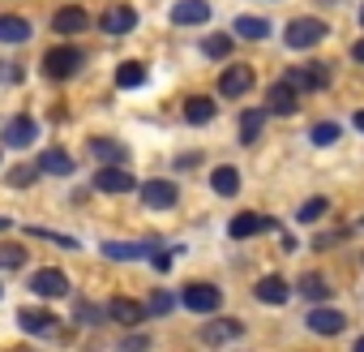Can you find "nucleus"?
I'll use <instances>...</instances> for the list:
<instances>
[{"mask_svg": "<svg viewBox=\"0 0 364 352\" xmlns=\"http://www.w3.org/2000/svg\"><path fill=\"white\" fill-rule=\"evenodd\" d=\"M326 35H330V31H326V22H321V18H296V22H287L283 43H287V48H296V52H304V48L321 43Z\"/></svg>", "mask_w": 364, "mask_h": 352, "instance_id": "f257e3e1", "label": "nucleus"}, {"mask_svg": "<svg viewBox=\"0 0 364 352\" xmlns=\"http://www.w3.org/2000/svg\"><path fill=\"white\" fill-rule=\"evenodd\" d=\"M180 301H185V309H193V314H219V305H223V292L215 288V284H189L185 292H180Z\"/></svg>", "mask_w": 364, "mask_h": 352, "instance_id": "f03ea898", "label": "nucleus"}, {"mask_svg": "<svg viewBox=\"0 0 364 352\" xmlns=\"http://www.w3.org/2000/svg\"><path fill=\"white\" fill-rule=\"evenodd\" d=\"M77 69H82V52L69 48V43H60V48H52V52L43 56V73L56 78V82H60V78H73Z\"/></svg>", "mask_w": 364, "mask_h": 352, "instance_id": "7ed1b4c3", "label": "nucleus"}, {"mask_svg": "<svg viewBox=\"0 0 364 352\" xmlns=\"http://www.w3.org/2000/svg\"><path fill=\"white\" fill-rule=\"evenodd\" d=\"M249 90H253V69L249 65H228L219 73V95L223 99H245Z\"/></svg>", "mask_w": 364, "mask_h": 352, "instance_id": "20e7f679", "label": "nucleus"}, {"mask_svg": "<svg viewBox=\"0 0 364 352\" xmlns=\"http://www.w3.org/2000/svg\"><path fill=\"white\" fill-rule=\"evenodd\" d=\"M31 292H35V296H43V301H56V296H69V279H65V271L43 266V271H35V275H31Z\"/></svg>", "mask_w": 364, "mask_h": 352, "instance_id": "39448f33", "label": "nucleus"}, {"mask_svg": "<svg viewBox=\"0 0 364 352\" xmlns=\"http://www.w3.org/2000/svg\"><path fill=\"white\" fill-rule=\"evenodd\" d=\"M176 181H163V176H154V181H146L141 185V207H150V211H171L176 207Z\"/></svg>", "mask_w": 364, "mask_h": 352, "instance_id": "423d86ee", "label": "nucleus"}, {"mask_svg": "<svg viewBox=\"0 0 364 352\" xmlns=\"http://www.w3.org/2000/svg\"><path fill=\"white\" fill-rule=\"evenodd\" d=\"M304 326H309L313 335H338V331L347 326V314H338V309H330V305H313V309L304 314Z\"/></svg>", "mask_w": 364, "mask_h": 352, "instance_id": "0eeeda50", "label": "nucleus"}, {"mask_svg": "<svg viewBox=\"0 0 364 352\" xmlns=\"http://www.w3.org/2000/svg\"><path fill=\"white\" fill-rule=\"evenodd\" d=\"M283 82L296 86V90H326L330 86V69L326 65H300V69H287Z\"/></svg>", "mask_w": 364, "mask_h": 352, "instance_id": "6e6552de", "label": "nucleus"}, {"mask_svg": "<svg viewBox=\"0 0 364 352\" xmlns=\"http://www.w3.org/2000/svg\"><path fill=\"white\" fill-rule=\"evenodd\" d=\"M274 228H279V224L266 219V215H257V211H245V215H236V219L228 224L232 241H249V237H257V232H274Z\"/></svg>", "mask_w": 364, "mask_h": 352, "instance_id": "1a4fd4ad", "label": "nucleus"}, {"mask_svg": "<svg viewBox=\"0 0 364 352\" xmlns=\"http://www.w3.org/2000/svg\"><path fill=\"white\" fill-rule=\"evenodd\" d=\"M240 335H245V322H236V318H210V322L202 326V343H210V348L232 343V339H240Z\"/></svg>", "mask_w": 364, "mask_h": 352, "instance_id": "9d476101", "label": "nucleus"}, {"mask_svg": "<svg viewBox=\"0 0 364 352\" xmlns=\"http://www.w3.org/2000/svg\"><path fill=\"white\" fill-rule=\"evenodd\" d=\"M0 142H5V146H31V142H39V125L31 120V116H14L5 129H0Z\"/></svg>", "mask_w": 364, "mask_h": 352, "instance_id": "9b49d317", "label": "nucleus"}, {"mask_svg": "<svg viewBox=\"0 0 364 352\" xmlns=\"http://www.w3.org/2000/svg\"><path fill=\"white\" fill-rule=\"evenodd\" d=\"M95 190L99 194H129V190H137V181L124 167H99L95 172Z\"/></svg>", "mask_w": 364, "mask_h": 352, "instance_id": "f8f14e48", "label": "nucleus"}, {"mask_svg": "<svg viewBox=\"0 0 364 352\" xmlns=\"http://www.w3.org/2000/svg\"><path fill=\"white\" fill-rule=\"evenodd\" d=\"M107 318L120 322V326H137V322L146 318V305L133 301V296H112V301H107Z\"/></svg>", "mask_w": 364, "mask_h": 352, "instance_id": "ddd939ff", "label": "nucleus"}, {"mask_svg": "<svg viewBox=\"0 0 364 352\" xmlns=\"http://www.w3.org/2000/svg\"><path fill=\"white\" fill-rule=\"evenodd\" d=\"M171 22L176 26H202V22H210V0H180V5L171 9Z\"/></svg>", "mask_w": 364, "mask_h": 352, "instance_id": "4468645a", "label": "nucleus"}, {"mask_svg": "<svg viewBox=\"0 0 364 352\" xmlns=\"http://www.w3.org/2000/svg\"><path fill=\"white\" fill-rule=\"evenodd\" d=\"M99 26H103V35H129L137 26V14L129 5H107V14L99 18Z\"/></svg>", "mask_w": 364, "mask_h": 352, "instance_id": "2eb2a0df", "label": "nucleus"}, {"mask_svg": "<svg viewBox=\"0 0 364 352\" xmlns=\"http://www.w3.org/2000/svg\"><path fill=\"white\" fill-rule=\"evenodd\" d=\"M253 296H257L262 305H283V301L291 296V284H287L283 275H262L257 288H253Z\"/></svg>", "mask_w": 364, "mask_h": 352, "instance_id": "dca6fc26", "label": "nucleus"}, {"mask_svg": "<svg viewBox=\"0 0 364 352\" xmlns=\"http://www.w3.org/2000/svg\"><path fill=\"white\" fill-rule=\"evenodd\" d=\"M52 26H56V35H82V31L90 26V18H86L82 5H65V9H56Z\"/></svg>", "mask_w": 364, "mask_h": 352, "instance_id": "f3484780", "label": "nucleus"}, {"mask_svg": "<svg viewBox=\"0 0 364 352\" xmlns=\"http://www.w3.org/2000/svg\"><path fill=\"white\" fill-rule=\"evenodd\" d=\"M266 112H270V116H291V112H296V86L274 82V86L266 90Z\"/></svg>", "mask_w": 364, "mask_h": 352, "instance_id": "a211bd4d", "label": "nucleus"}, {"mask_svg": "<svg viewBox=\"0 0 364 352\" xmlns=\"http://www.w3.org/2000/svg\"><path fill=\"white\" fill-rule=\"evenodd\" d=\"M35 167H39V176H73V159H69L65 150H56V146L39 150Z\"/></svg>", "mask_w": 364, "mask_h": 352, "instance_id": "6ab92c4d", "label": "nucleus"}, {"mask_svg": "<svg viewBox=\"0 0 364 352\" xmlns=\"http://www.w3.org/2000/svg\"><path fill=\"white\" fill-rule=\"evenodd\" d=\"M146 254H150V245H141V241H107L103 245V258H112V262H137Z\"/></svg>", "mask_w": 364, "mask_h": 352, "instance_id": "aec40b11", "label": "nucleus"}, {"mask_svg": "<svg viewBox=\"0 0 364 352\" xmlns=\"http://www.w3.org/2000/svg\"><path fill=\"white\" fill-rule=\"evenodd\" d=\"M31 39V22L18 14H0V43H26Z\"/></svg>", "mask_w": 364, "mask_h": 352, "instance_id": "412c9836", "label": "nucleus"}, {"mask_svg": "<svg viewBox=\"0 0 364 352\" xmlns=\"http://www.w3.org/2000/svg\"><path fill=\"white\" fill-rule=\"evenodd\" d=\"M90 150H95V159H99L103 167H120V163L129 159V150H124L120 142H112V138H95V142H90Z\"/></svg>", "mask_w": 364, "mask_h": 352, "instance_id": "4be33fe9", "label": "nucleus"}, {"mask_svg": "<svg viewBox=\"0 0 364 352\" xmlns=\"http://www.w3.org/2000/svg\"><path fill=\"white\" fill-rule=\"evenodd\" d=\"M18 322H22V331H31V335H52V331H56V318H52L48 309H18Z\"/></svg>", "mask_w": 364, "mask_h": 352, "instance_id": "5701e85b", "label": "nucleus"}, {"mask_svg": "<svg viewBox=\"0 0 364 352\" xmlns=\"http://www.w3.org/2000/svg\"><path fill=\"white\" fill-rule=\"evenodd\" d=\"M232 35H236V39H270V22H266V18L240 14V18L232 22Z\"/></svg>", "mask_w": 364, "mask_h": 352, "instance_id": "b1692460", "label": "nucleus"}, {"mask_svg": "<svg viewBox=\"0 0 364 352\" xmlns=\"http://www.w3.org/2000/svg\"><path fill=\"white\" fill-rule=\"evenodd\" d=\"M210 185H215V194L236 198V190H240V172H236L232 163H223V167H215V172H210Z\"/></svg>", "mask_w": 364, "mask_h": 352, "instance_id": "393cba45", "label": "nucleus"}, {"mask_svg": "<svg viewBox=\"0 0 364 352\" xmlns=\"http://www.w3.org/2000/svg\"><path fill=\"white\" fill-rule=\"evenodd\" d=\"M215 99H206V95H193L189 103H185V120L189 125H206V120H215Z\"/></svg>", "mask_w": 364, "mask_h": 352, "instance_id": "a878e982", "label": "nucleus"}, {"mask_svg": "<svg viewBox=\"0 0 364 352\" xmlns=\"http://www.w3.org/2000/svg\"><path fill=\"white\" fill-rule=\"evenodd\" d=\"M266 116H270L266 108H249V112L240 116V142H245V146L262 138V125H266Z\"/></svg>", "mask_w": 364, "mask_h": 352, "instance_id": "bb28decb", "label": "nucleus"}, {"mask_svg": "<svg viewBox=\"0 0 364 352\" xmlns=\"http://www.w3.org/2000/svg\"><path fill=\"white\" fill-rule=\"evenodd\" d=\"M141 82H146V65H141V61H124V65L116 69V86L133 90V86H141Z\"/></svg>", "mask_w": 364, "mask_h": 352, "instance_id": "cd10ccee", "label": "nucleus"}, {"mask_svg": "<svg viewBox=\"0 0 364 352\" xmlns=\"http://www.w3.org/2000/svg\"><path fill=\"white\" fill-rule=\"evenodd\" d=\"M232 48H236V39H232V35H210V39H202V52H206L210 61H228V56H232Z\"/></svg>", "mask_w": 364, "mask_h": 352, "instance_id": "c85d7f7f", "label": "nucleus"}, {"mask_svg": "<svg viewBox=\"0 0 364 352\" xmlns=\"http://www.w3.org/2000/svg\"><path fill=\"white\" fill-rule=\"evenodd\" d=\"M296 288H300V296H304V301H326V296H330V284H326V275H304Z\"/></svg>", "mask_w": 364, "mask_h": 352, "instance_id": "c756f323", "label": "nucleus"}, {"mask_svg": "<svg viewBox=\"0 0 364 352\" xmlns=\"http://www.w3.org/2000/svg\"><path fill=\"white\" fill-rule=\"evenodd\" d=\"M26 266V245H0V271H22Z\"/></svg>", "mask_w": 364, "mask_h": 352, "instance_id": "7c9ffc66", "label": "nucleus"}, {"mask_svg": "<svg viewBox=\"0 0 364 352\" xmlns=\"http://www.w3.org/2000/svg\"><path fill=\"white\" fill-rule=\"evenodd\" d=\"M309 142H313V146H330V142H338V125H334V120L313 125V129H309Z\"/></svg>", "mask_w": 364, "mask_h": 352, "instance_id": "2f4dec72", "label": "nucleus"}, {"mask_svg": "<svg viewBox=\"0 0 364 352\" xmlns=\"http://www.w3.org/2000/svg\"><path fill=\"white\" fill-rule=\"evenodd\" d=\"M326 211H330V202H326V198H309V202L296 211V219H300V224H317Z\"/></svg>", "mask_w": 364, "mask_h": 352, "instance_id": "473e14b6", "label": "nucleus"}, {"mask_svg": "<svg viewBox=\"0 0 364 352\" xmlns=\"http://www.w3.org/2000/svg\"><path fill=\"white\" fill-rule=\"evenodd\" d=\"M171 309H176V296H171V292H150V296H146V314L163 318V314H171Z\"/></svg>", "mask_w": 364, "mask_h": 352, "instance_id": "72a5a7b5", "label": "nucleus"}, {"mask_svg": "<svg viewBox=\"0 0 364 352\" xmlns=\"http://www.w3.org/2000/svg\"><path fill=\"white\" fill-rule=\"evenodd\" d=\"M26 237H35V241H52V245H60V249H77V241H73V237L48 232V228H26Z\"/></svg>", "mask_w": 364, "mask_h": 352, "instance_id": "f704fd0d", "label": "nucleus"}, {"mask_svg": "<svg viewBox=\"0 0 364 352\" xmlns=\"http://www.w3.org/2000/svg\"><path fill=\"white\" fill-rule=\"evenodd\" d=\"M35 176H39V167H35V163H22V167H14V172H9V181L22 190V185H31V181H35Z\"/></svg>", "mask_w": 364, "mask_h": 352, "instance_id": "c9c22d12", "label": "nucleus"}, {"mask_svg": "<svg viewBox=\"0 0 364 352\" xmlns=\"http://www.w3.org/2000/svg\"><path fill=\"white\" fill-rule=\"evenodd\" d=\"M120 352H150V339L146 335H124L120 339Z\"/></svg>", "mask_w": 364, "mask_h": 352, "instance_id": "e433bc0d", "label": "nucleus"}, {"mask_svg": "<svg viewBox=\"0 0 364 352\" xmlns=\"http://www.w3.org/2000/svg\"><path fill=\"white\" fill-rule=\"evenodd\" d=\"M351 61H360V65H364V39H360L355 48H351Z\"/></svg>", "mask_w": 364, "mask_h": 352, "instance_id": "4c0bfd02", "label": "nucleus"}, {"mask_svg": "<svg viewBox=\"0 0 364 352\" xmlns=\"http://www.w3.org/2000/svg\"><path fill=\"white\" fill-rule=\"evenodd\" d=\"M351 125H355V129L364 133V112H355V120H351Z\"/></svg>", "mask_w": 364, "mask_h": 352, "instance_id": "58836bf2", "label": "nucleus"}, {"mask_svg": "<svg viewBox=\"0 0 364 352\" xmlns=\"http://www.w3.org/2000/svg\"><path fill=\"white\" fill-rule=\"evenodd\" d=\"M0 232H9V219H5V215H0Z\"/></svg>", "mask_w": 364, "mask_h": 352, "instance_id": "ea45409f", "label": "nucleus"}, {"mask_svg": "<svg viewBox=\"0 0 364 352\" xmlns=\"http://www.w3.org/2000/svg\"><path fill=\"white\" fill-rule=\"evenodd\" d=\"M355 352H364V335H360V339H355Z\"/></svg>", "mask_w": 364, "mask_h": 352, "instance_id": "a19ab883", "label": "nucleus"}, {"mask_svg": "<svg viewBox=\"0 0 364 352\" xmlns=\"http://www.w3.org/2000/svg\"><path fill=\"white\" fill-rule=\"evenodd\" d=\"M360 26H364V5H360Z\"/></svg>", "mask_w": 364, "mask_h": 352, "instance_id": "79ce46f5", "label": "nucleus"}]
</instances>
